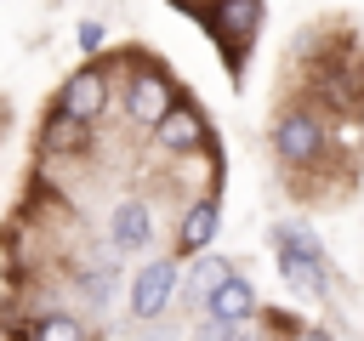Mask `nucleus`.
<instances>
[{"mask_svg": "<svg viewBox=\"0 0 364 341\" xmlns=\"http://www.w3.org/2000/svg\"><path fill=\"white\" fill-rule=\"evenodd\" d=\"M273 244H279V261H284V278L296 284V290H313V296H324V250H318V239L313 233H296V227H279L273 233Z\"/></svg>", "mask_w": 364, "mask_h": 341, "instance_id": "1", "label": "nucleus"}, {"mask_svg": "<svg viewBox=\"0 0 364 341\" xmlns=\"http://www.w3.org/2000/svg\"><path fill=\"white\" fill-rule=\"evenodd\" d=\"M273 148H279V159L307 165V159H318V148H324V125H318L307 108H296V114H284V119L273 125Z\"/></svg>", "mask_w": 364, "mask_h": 341, "instance_id": "2", "label": "nucleus"}, {"mask_svg": "<svg viewBox=\"0 0 364 341\" xmlns=\"http://www.w3.org/2000/svg\"><path fill=\"white\" fill-rule=\"evenodd\" d=\"M176 290V261H148L136 267V284H131V313L136 318H154Z\"/></svg>", "mask_w": 364, "mask_h": 341, "instance_id": "3", "label": "nucleus"}, {"mask_svg": "<svg viewBox=\"0 0 364 341\" xmlns=\"http://www.w3.org/2000/svg\"><path fill=\"white\" fill-rule=\"evenodd\" d=\"M205 307H210V324H245V318L256 313V290H250L239 273H228L222 284L205 290Z\"/></svg>", "mask_w": 364, "mask_h": 341, "instance_id": "4", "label": "nucleus"}, {"mask_svg": "<svg viewBox=\"0 0 364 341\" xmlns=\"http://www.w3.org/2000/svg\"><path fill=\"white\" fill-rule=\"evenodd\" d=\"M199 136H205V119H199L188 102H182V108L171 102V108L154 119V142H159L165 153H188V148H199Z\"/></svg>", "mask_w": 364, "mask_h": 341, "instance_id": "5", "label": "nucleus"}, {"mask_svg": "<svg viewBox=\"0 0 364 341\" xmlns=\"http://www.w3.org/2000/svg\"><path fill=\"white\" fill-rule=\"evenodd\" d=\"M102 102H108V80H102L97 68H85V74H74V80L63 85V114L80 119V125H91V119L102 114Z\"/></svg>", "mask_w": 364, "mask_h": 341, "instance_id": "6", "label": "nucleus"}, {"mask_svg": "<svg viewBox=\"0 0 364 341\" xmlns=\"http://www.w3.org/2000/svg\"><path fill=\"white\" fill-rule=\"evenodd\" d=\"M154 239V222H148V205H136V199H125V205H114V250H125V256H136L142 244Z\"/></svg>", "mask_w": 364, "mask_h": 341, "instance_id": "7", "label": "nucleus"}, {"mask_svg": "<svg viewBox=\"0 0 364 341\" xmlns=\"http://www.w3.org/2000/svg\"><path fill=\"white\" fill-rule=\"evenodd\" d=\"M165 108H171V85H165L159 74H142V80L131 85V119H136V125H154Z\"/></svg>", "mask_w": 364, "mask_h": 341, "instance_id": "8", "label": "nucleus"}, {"mask_svg": "<svg viewBox=\"0 0 364 341\" xmlns=\"http://www.w3.org/2000/svg\"><path fill=\"white\" fill-rule=\"evenodd\" d=\"M256 23H262V0H222L210 28H216V34H222V45H228V40H245Z\"/></svg>", "mask_w": 364, "mask_h": 341, "instance_id": "9", "label": "nucleus"}, {"mask_svg": "<svg viewBox=\"0 0 364 341\" xmlns=\"http://www.w3.org/2000/svg\"><path fill=\"white\" fill-rule=\"evenodd\" d=\"M210 233H216V199H199V205L182 216L176 244H182V250H205V244H210Z\"/></svg>", "mask_w": 364, "mask_h": 341, "instance_id": "10", "label": "nucleus"}, {"mask_svg": "<svg viewBox=\"0 0 364 341\" xmlns=\"http://www.w3.org/2000/svg\"><path fill=\"white\" fill-rule=\"evenodd\" d=\"M34 341H85V330L68 313H40L34 318Z\"/></svg>", "mask_w": 364, "mask_h": 341, "instance_id": "11", "label": "nucleus"}, {"mask_svg": "<svg viewBox=\"0 0 364 341\" xmlns=\"http://www.w3.org/2000/svg\"><path fill=\"white\" fill-rule=\"evenodd\" d=\"M80 142H85V131H80V119H68V114H57V119L46 125V148H51V153H74Z\"/></svg>", "mask_w": 364, "mask_h": 341, "instance_id": "12", "label": "nucleus"}, {"mask_svg": "<svg viewBox=\"0 0 364 341\" xmlns=\"http://www.w3.org/2000/svg\"><path fill=\"white\" fill-rule=\"evenodd\" d=\"M228 278V261H199L193 267V290H210V284H222Z\"/></svg>", "mask_w": 364, "mask_h": 341, "instance_id": "13", "label": "nucleus"}, {"mask_svg": "<svg viewBox=\"0 0 364 341\" xmlns=\"http://www.w3.org/2000/svg\"><path fill=\"white\" fill-rule=\"evenodd\" d=\"M80 45L97 51V45H102V28H97V23H80Z\"/></svg>", "mask_w": 364, "mask_h": 341, "instance_id": "14", "label": "nucleus"}, {"mask_svg": "<svg viewBox=\"0 0 364 341\" xmlns=\"http://www.w3.org/2000/svg\"><path fill=\"white\" fill-rule=\"evenodd\" d=\"M301 341H318V335H301Z\"/></svg>", "mask_w": 364, "mask_h": 341, "instance_id": "15", "label": "nucleus"}]
</instances>
